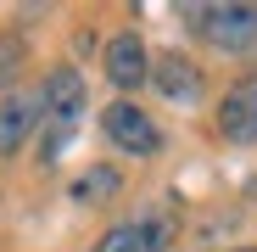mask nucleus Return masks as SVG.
<instances>
[{"label":"nucleus","instance_id":"f257e3e1","mask_svg":"<svg viewBox=\"0 0 257 252\" xmlns=\"http://www.w3.org/2000/svg\"><path fill=\"white\" fill-rule=\"evenodd\" d=\"M39 101H45V118H39V157L56 162L67 146H73V129L84 118V78L78 67H51L45 84H39Z\"/></svg>","mask_w":257,"mask_h":252},{"label":"nucleus","instance_id":"f03ea898","mask_svg":"<svg viewBox=\"0 0 257 252\" xmlns=\"http://www.w3.org/2000/svg\"><path fill=\"white\" fill-rule=\"evenodd\" d=\"M185 12H190L196 34L224 56H240L257 45V6L251 0H218V6H185Z\"/></svg>","mask_w":257,"mask_h":252},{"label":"nucleus","instance_id":"7ed1b4c3","mask_svg":"<svg viewBox=\"0 0 257 252\" xmlns=\"http://www.w3.org/2000/svg\"><path fill=\"white\" fill-rule=\"evenodd\" d=\"M101 135H106L117 151H128V157H157V151H162V129H157L135 101H112V107L101 112Z\"/></svg>","mask_w":257,"mask_h":252},{"label":"nucleus","instance_id":"20e7f679","mask_svg":"<svg viewBox=\"0 0 257 252\" xmlns=\"http://www.w3.org/2000/svg\"><path fill=\"white\" fill-rule=\"evenodd\" d=\"M151 84L162 90V101H174V107H196V101L207 96V73H201L185 51L151 56Z\"/></svg>","mask_w":257,"mask_h":252},{"label":"nucleus","instance_id":"39448f33","mask_svg":"<svg viewBox=\"0 0 257 252\" xmlns=\"http://www.w3.org/2000/svg\"><path fill=\"white\" fill-rule=\"evenodd\" d=\"M39 118H45L39 90H12V96H0V157H17V151L39 135Z\"/></svg>","mask_w":257,"mask_h":252},{"label":"nucleus","instance_id":"423d86ee","mask_svg":"<svg viewBox=\"0 0 257 252\" xmlns=\"http://www.w3.org/2000/svg\"><path fill=\"white\" fill-rule=\"evenodd\" d=\"M101 67H106V78L117 84V90H135V84H146V78H151V56H146V39H140L135 28L112 34V39H106V51H101Z\"/></svg>","mask_w":257,"mask_h":252},{"label":"nucleus","instance_id":"0eeeda50","mask_svg":"<svg viewBox=\"0 0 257 252\" xmlns=\"http://www.w3.org/2000/svg\"><path fill=\"white\" fill-rule=\"evenodd\" d=\"M218 135L229 146H257V78L229 84V96L218 101Z\"/></svg>","mask_w":257,"mask_h":252},{"label":"nucleus","instance_id":"6e6552de","mask_svg":"<svg viewBox=\"0 0 257 252\" xmlns=\"http://www.w3.org/2000/svg\"><path fill=\"white\" fill-rule=\"evenodd\" d=\"M168 219H157V213H146V219H123V224H112L90 252H168Z\"/></svg>","mask_w":257,"mask_h":252},{"label":"nucleus","instance_id":"1a4fd4ad","mask_svg":"<svg viewBox=\"0 0 257 252\" xmlns=\"http://www.w3.org/2000/svg\"><path fill=\"white\" fill-rule=\"evenodd\" d=\"M117 191H123V180H117L112 162H95V168H84V174L73 180V202H106Z\"/></svg>","mask_w":257,"mask_h":252},{"label":"nucleus","instance_id":"9d476101","mask_svg":"<svg viewBox=\"0 0 257 252\" xmlns=\"http://www.w3.org/2000/svg\"><path fill=\"white\" fill-rule=\"evenodd\" d=\"M23 56H28V45L17 34H0V90H17V73H23Z\"/></svg>","mask_w":257,"mask_h":252},{"label":"nucleus","instance_id":"9b49d317","mask_svg":"<svg viewBox=\"0 0 257 252\" xmlns=\"http://www.w3.org/2000/svg\"><path fill=\"white\" fill-rule=\"evenodd\" d=\"M246 196H251V202H257V174H251V180H246Z\"/></svg>","mask_w":257,"mask_h":252},{"label":"nucleus","instance_id":"f8f14e48","mask_svg":"<svg viewBox=\"0 0 257 252\" xmlns=\"http://www.w3.org/2000/svg\"><path fill=\"white\" fill-rule=\"evenodd\" d=\"M235 252H257V246H235Z\"/></svg>","mask_w":257,"mask_h":252}]
</instances>
